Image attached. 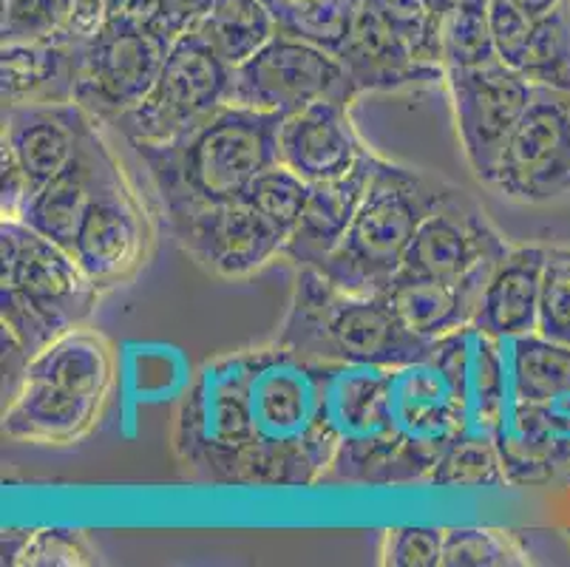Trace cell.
Masks as SVG:
<instances>
[{
  "label": "cell",
  "mask_w": 570,
  "mask_h": 567,
  "mask_svg": "<svg viewBox=\"0 0 570 567\" xmlns=\"http://www.w3.org/2000/svg\"><path fill=\"white\" fill-rule=\"evenodd\" d=\"M324 392L326 363L282 343L219 358L185 398L176 449L225 486H318L335 460Z\"/></svg>",
  "instance_id": "cell-1"
},
{
  "label": "cell",
  "mask_w": 570,
  "mask_h": 567,
  "mask_svg": "<svg viewBox=\"0 0 570 567\" xmlns=\"http://www.w3.org/2000/svg\"><path fill=\"white\" fill-rule=\"evenodd\" d=\"M278 125L282 114L222 102L170 143H137L134 148L151 170L170 216L190 207L242 199L247 185L278 163Z\"/></svg>",
  "instance_id": "cell-2"
},
{
  "label": "cell",
  "mask_w": 570,
  "mask_h": 567,
  "mask_svg": "<svg viewBox=\"0 0 570 567\" xmlns=\"http://www.w3.org/2000/svg\"><path fill=\"white\" fill-rule=\"evenodd\" d=\"M278 343L313 361L395 369L429 358L438 341L409 332L383 293H346L318 267H302Z\"/></svg>",
  "instance_id": "cell-3"
},
{
  "label": "cell",
  "mask_w": 570,
  "mask_h": 567,
  "mask_svg": "<svg viewBox=\"0 0 570 567\" xmlns=\"http://www.w3.org/2000/svg\"><path fill=\"white\" fill-rule=\"evenodd\" d=\"M114 383L102 335L75 326L32 358L3 409V434L23 443L66 446L95 429Z\"/></svg>",
  "instance_id": "cell-4"
},
{
  "label": "cell",
  "mask_w": 570,
  "mask_h": 567,
  "mask_svg": "<svg viewBox=\"0 0 570 567\" xmlns=\"http://www.w3.org/2000/svg\"><path fill=\"white\" fill-rule=\"evenodd\" d=\"M0 258V315L29 358L80 326L95 310L100 287L82 273L69 250L23 222L3 218Z\"/></svg>",
  "instance_id": "cell-5"
},
{
  "label": "cell",
  "mask_w": 570,
  "mask_h": 567,
  "mask_svg": "<svg viewBox=\"0 0 570 567\" xmlns=\"http://www.w3.org/2000/svg\"><path fill=\"white\" fill-rule=\"evenodd\" d=\"M443 199L445 194L429 179L377 159L350 231L318 270L346 293H386L406 262L417 227Z\"/></svg>",
  "instance_id": "cell-6"
},
{
  "label": "cell",
  "mask_w": 570,
  "mask_h": 567,
  "mask_svg": "<svg viewBox=\"0 0 570 567\" xmlns=\"http://www.w3.org/2000/svg\"><path fill=\"white\" fill-rule=\"evenodd\" d=\"M386 366L326 363V423L335 440V460L326 482H401L397 437L389 409Z\"/></svg>",
  "instance_id": "cell-7"
},
{
  "label": "cell",
  "mask_w": 570,
  "mask_h": 567,
  "mask_svg": "<svg viewBox=\"0 0 570 567\" xmlns=\"http://www.w3.org/2000/svg\"><path fill=\"white\" fill-rule=\"evenodd\" d=\"M233 69L196 26L170 43L157 82L142 102L117 119L134 145H163L202 123L227 100Z\"/></svg>",
  "instance_id": "cell-8"
},
{
  "label": "cell",
  "mask_w": 570,
  "mask_h": 567,
  "mask_svg": "<svg viewBox=\"0 0 570 567\" xmlns=\"http://www.w3.org/2000/svg\"><path fill=\"white\" fill-rule=\"evenodd\" d=\"M355 91L338 55L278 31L250 60L233 69L225 102L284 117L318 100L350 106Z\"/></svg>",
  "instance_id": "cell-9"
},
{
  "label": "cell",
  "mask_w": 570,
  "mask_h": 567,
  "mask_svg": "<svg viewBox=\"0 0 570 567\" xmlns=\"http://www.w3.org/2000/svg\"><path fill=\"white\" fill-rule=\"evenodd\" d=\"M170 43L163 35L106 18L91 38L77 40L75 100L100 117L119 119L151 91Z\"/></svg>",
  "instance_id": "cell-10"
},
{
  "label": "cell",
  "mask_w": 570,
  "mask_h": 567,
  "mask_svg": "<svg viewBox=\"0 0 570 567\" xmlns=\"http://www.w3.org/2000/svg\"><path fill=\"white\" fill-rule=\"evenodd\" d=\"M389 409L397 437L401 482L429 480L443 451L463 434V403L432 355L389 372Z\"/></svg>",
  "instance_id": "cell-11"
},
{
  "label": "cell",
  "mask_w": 570,
  "mask_h": 567,
  "mask_svg": "<svg viewBox=\"0 0 570 567\" xmlns=\"http://www.w3.org/2000/svg\"><path fill=\"white\" fill-rule=\"evenodd\" d=\"M491 185L522 205H546L570 194V91L533 86Z\"/></svg>",
  "instance_id": "cell-12"
},
{
  "label": "cell",
  "mask_w": 570,
  "mask_h": 567,
  "mask_svg": "<svg viewBox=\"0 0 570 567\" xmlns=\"http://www.w3.org/2000/svg\"><path fill=\"white\" fill-rule=\"evenodd\" d=\"M465 159L483 182L494 179L508 139L533 97V82L502 60L449 69Z\"/></svg>",
  "instance_id": "cell-13"
},
{
  "label": "cell",
  "mask_w": 570,
  "mask_h": 567,
  "mask_svg": "<svg viewBox=\"0 0 570 567\" xmlns=\"http://www.w3.org/2000/svg\"><path fill=\"white\" fill-rule=\"evenodd\" d=\"M505 244L476 213H465L449 196L423 218L397 278H426L483 295Z\"/></svg>",
  "instance_id": "cell-14"
},
{
  "label": "cell",
  "mask_w": 570,
  "mask_h": 567,
  "mask_svg": "<svg viewBox=\"0 0 570 567\" xmlns=\"http://www.w3.org/2000/svg\"><path fill=\"white\" fill-rule=\"evenodd\" d=\"M168 222L190 256L222 278L256 273L287 244V236L245 199L170 213Z\"/></svg>",
  "instance_id": "cell-15"
},
{
  "label": "cell",
  "mask_w": 570,
  "mask_h": 567,
  "mask_svg": "<svg viewBox=\"0 0 570 567\" xmlns=\"http://www.w3.org/2000/svg\"><path fill=\"white\" fill-rule=\"evenodd\" d=\"M145 236L142 207L111 159L97 176L71 256L97 287H114L139 267Z\"/></svg>",
  "instance_id": "cell-16"
},
{
  "label": "cell",
  "mask_w": 570,
  "mask_h": 567,
  "mask_svg": "<svg viewBox=\"0 0 570 567\" xmlns=\"http://www.w3.org/2000/svg\"><path fill=\"white\" fill-rule=\"evenodd\" d=\"M91 123L80 102H18L7 106L3 159L23 176L29 196L49 185L75 159Z\"/></svg>",
  "instance_id": "cell-17"
},
{
  "label": "cell",
  "mask_w": 570,
  "mask_h": 567,
  "mask_svg": "<svg viewBox=\"0 0 570 567\" xmlns=\"http://www.w3.org/2000/svg\"><path fill=\"white\" fill-rule=\"evenodd\" d=\"M494 440L514 486H546L570 477V392L548 403L508 400Z\"/></svg>",
  "instance_id": "cell-18"
},
{
  "label": "cell",
  "mask_w": 570,
  "mask_h": 567,
  "mask_svg": "<svg viewBox=\"0 0 570 567\" xmlns=\"http://www.w3.org/2000/svg\"><path fill=\"white\" fill-rule=\"evenodd\" d=\"M432 358L449 372L463 403V434L497 437L508 403L502 343L474 324L440 338Z\"/></svg>",
  "instance_id": "cell-19"
},
{
  "label": "cell",
  "mask_w": 570,
  "mask_h": 567,
  "mask_svg": "<svg viewBox=\"0 0 570 567\" xmlns=\"http://www.w3.org/2000/svg\"><path fill=\"white\" fill-rule=\"evenodd\" d=\"M276 154L278 165L315 185L344 176L366 150L357 143L346 102L318 100L284 114L276 134Z\"/></svg>",
  "instance_id": "cell-20"
},
{
  "label": "cell",
  "mask_w": 570,
  "mask_h": 567,
  "mask_svg": "<svg viewBox=\"0 0 570 567\" xmlns=\"http://www.w3.org/2000/svg\"><path fill=\"white\" fill-rule=\"evenodd\" d=\"M375 165V156L364 154L355 168L346 170L338 179L315 182L307 207L302 213V222L287 236L282 256L302 264V267H318L350 231L352 218H355L357 207L370 190Z\"/></svg>",
  "instance_id": "cell-21"
},
{
  "label": "cell",
  "mask_w": 570,
  "mask_h": 567,
  "mask_svg": "<svg viewBox=\"0 0 570 567\" xmlns=\"http://www.w3.org/2000/svg\"><path fill=\"white\" fill-rule=\"evenodd\" d=\"M114 156L100 143L95 128H88L75 159L66 165L63 174H57L49 185H43L38 194L26 199L18 222H23L32 231H38L40 236L71 253V244H75L77 231H80L82 213H86L88 199H91L97 176L102 174V168Z\"/></svg>",
  "instance_id": "cell-22"
},
{
  "label": "cell",
  "mask_w": 570,
  "mask_h": 567,
  "mask_svg": "<svg viewBox=\"0 0 570 567\" xmlns=\"http://www.w3.org/2000/svg\"><path fill=\"white\" fill-rule=\"evenodd\" d=\"M546 247H514L497 262L471 324L505 341L537 332Z\"/></svg>",
  "instance_id": "cell-23"
},
{
  "label": "cell",
  "mask_w": 570,
  "mask_h": 567,
  "mask_svg": "<svg viewBox=\"0 0 570 567\" xmlns=\"http://www.w3.org/2000/svg\"><path fill=\"white\" fill-rule=\"evenodd\" d=\"M338 57L355 88L389 86V82L409 80L412 75L426 71L423 62L414 60L397 26L383 12L377 0H355L350 35Z\"/></svg>",
  "instance_id": "cell-24"
},
{
  "label": "cell",
  "mask_w": 570,
  "mask_h": 567,
  "mask_svg": "<svg viewBox=\"0 0 570 567\" xmlns=\"http://www.w3.org/2000/svg\"><path fill=\"white\" fill-rule=\"evenodd\" d=\"M75 35L29 43H3V100L18 102H69L77 77Z\"/></svg>",
  "instance_id": "cell-25"
},
{
  "label": "cell",
  "mask_w": 570,
  "mask_h": 567,
  "mask_svg": "<svg viewBox=\"0 0 570 567\" xmlns=\"http://www.w3.org/2000/svg\"><path fill=\"white\" fill-rule=\"evenodd\" d=\"M401 324L426 341H440L474 319L480 299L465 287L426 278H395L383 293Z\"/></svg>",
  "instance_id": "cell-26"
},
{
  "label": "cell",
  "mask_w": 570,
  "mask_h": 567,
  "mask_svg": "<svg viewBox=\"0 0 570 567\" xmlns=\"http://www.w3.org/2000/svg\"><path fill=\"white\" fill-rule=\"evenodd\" d=\"M500 343L502 361H505L508 400L548 403L570 392V346L548 341L539 332L505 338Z\"/></svg>",
  "instance_id": "cell-27"
},
{
  "label": "cell",
  "mask_w": 570,
  "mask_h": 567,
  "mask_svg": "<svg viewBox=\"0 0 570 567\" xmlns=\"http://www.w3.org/2000/svg\"><path fill=\"white\" fill-rule=\"evenodd\" d=\"M222 60L236 69L278 35L276 12L269 0H214V7L196 23Z\"/></svg>",
  "instance_id": "cell-28"
},
{
  "label": "cell",
  "mask_w": 570,
  "mask_h": 567,
  "mask_svg": "<svg viewBox=\"0 0 570 567\" xmlns=\"http://www.w3.org/2000/svg\"><path fill=\"white\" fill-rule=\"evenodd\" d=\"M522 75L533 86L570 91V3L553 9L546 18L533 20Z\"/></svg>",
  "instance_id": "cell-29"
},
{
  "label": "cell",
  "mask_w": 570,
  "mask_h": 567,
  "mask_svg": "<svg viewBox=\"0 0 570 567\" xmlns=\"http://www.w3.org/2000/svg\"><path fill=\"white\" fill-rule=\"evenodd\" d=\"M491 0H458L440 20V57L449 69L497 60L489 26Z\"/></svg>",
  "instance_id": "cell-30"
},
{
  "label": "cell",
  "mask_w": 570,
  "mask_h": 567,
  "mask_svg": "<svg viewBox=\"0 0 570 567\" xmlns=\"http://www.w3.org/2000/svg\"><path fill=\"white\" fill-rule=\"evenodd\" d=\"M269 7L276 12L278 31L338 55L350 35L355 0H298V3H269Z\"/></svg>",
  "instance_id": "cell-31"
},
{
  "label": "cell",
  "mask_w": 570,
  "mask_h": 567,
  "mask_svg": "<svg viewBox=\"0 0 570 567\" xmlns=\"http://www.w3.org/2000/svg\"><path fill=\"white\" fill-rule=\"evenodd\" d=\"M429 480L434 486H460V488H485L505 486V468H502L500 449L494 437L460 434L434 466Z\"/></svg>",
  "instance_id": "cell-32"
},
{
  "label": "cell",
  "mask_w": 570,
  "mask_h": 567,
  "mask_svg": "<svg viewBox=\"0 0 570 567\" xmlns=\"http://www.w3.org/2000/svg\"><path fill=\"white\" fill-rule=\"evenodd\" d=\"M309 190H313V185H309L307 179H302L295 170L276 163L269 165V168H264L262 174L247 185L242 199L250 202V205L267 218L269 225L278 227L284 236H289V233L295 231V225L302 222Z\"/></svg>",
  "instance_id": "cell-33"
},
{
  "label": "cell",
  "mask_w": 570,
  "mask_h": 567,
  "mask_svg": "<svg viewBox=\"0 0 570 567\" xmlns=\"http://www.w3.org/2000/svg\"><path fill=\"white\" fill-rule=\"evenodd\" d=\"M3 43L71 35L75 0H3Z\"/></svg>",
  "instance_id": "cell-34"
},
{
  "label": "cell",
  "mask_w": 570,
  "mask_h": 567,
  "mask_svg": "<svg viewBox=\"0 0 570 567\" xmlns=\"http://www.w3.org/2000/svg\"><path fill=\"white\" fill-rule=\"evenodd\" d=\"M537 332L570 346V247L546 250Z\"/></svg>",
  "instance_id": "cell-35"
},
{
  "label": "cell",
  "mask_w": 570,
  "mask_h": 567,
  "mask_svg": "<svg viewBox=\"0 0 570 567\" xmlns=\"http://www.w3.org/2000/svg\"><path fill=\"white\" fill-rule=\"evenodd\" d=\"M522 550L517 548L502 530L491 528H454L445 530L443 565L449 567H491V565H522Z\"/></svg>",
  "instance_id": "cell-36"
},
{
  "label": "cell",
  "mask_w": 570,
  "mask_h": 567,
  "mask_svg": "<svg viewBox=\"0 0 570 567\" xmlns=\"http://www.w3.org/2000/svg\"><path fill=\"white\" fill-rule=\"evenodd\" d=\"M12 565H91V550L77 530H40L9 556Z\"/></svg>",
  "instance_id": "cell-37"
},
{
  "label": "cell",
  "mask_w": 570,
  "mask_h": 567,
  "mask_svg": "<svg viewBox=\"0 0 570 567\" xmlns=\"http://www.w3.org/2000/svg\"><path fill=\"white\" fill-rule=\"evenodd\" d=\"M489 26L491 40H494L497 60L520 71L525 60L528 43H531L533 20L511 3V0H491L489 3Z\"/></svg>",
  "instance_id": "cell-38"
},
{
  "label": "cell",
  "mask_w": 570,
  "mask_h": 567,
  "mask_svg": "<svg viewBox=\"0 0 570 567\" xmlns=\"http://www.w3.org/2000/svg\"><path fill=\"white\" fill-rule=\"evenodd\" d=\"M445 530L438 528H395L383 542V561L395 567H438L443 565Z\"/></svg>",
  "instance_id": "cell-39"
},
{
  "label": "cell",
  "mask_w": 570,
  "mask_h": 567,
  "mask_svg": "<svg viewBox=\"0 0 570 567\" xmlns=\"http://www.w3.org/2000/svg\"><path fill=\"white\" fill-rule=\"evenodd\" d=\"M214 7V0H165V12H168V31L170 38H179L183 31L199 23Z\"/></svg>",
  "instance_id": "cell-40"
},
{
  "label": "cell",
  "mask_w": 570,
  "mask_h": 567,
  "mask_svg": "<svg viewBox=\"0 0 570 567\" xmlns=\"http://www.w3.org/2000/svg\"><path fill=\"white\" fill-rule=\"evenodd\" d=\"M520 12H525L531 20H539L546 18V14H551L553 9H559L564 3V0H511Z\"/></svg>",
  "instance_id": "cell-41"
},
{
  "label": "cell",
  "mask_w": 570,
  "mask_h": 567,
  "mask_svg": "<svg viewBox=\"0 0 570 567\" xmlns=\"http://www.w3.org/2000/svg\"><path fill=\"white\" fill-rule=\"evenodd\" d=\"M454 3H458V0H426V7L432 9L434 18H440V20L445 18V12H449V9H452Z\"/></svg>",
  "instance_id": "cell-42"
},
{
  "label": "cell",
  "mask_w": 570,
  "mask_h": 567,
  "mask_svg": "<svg viewBox=\"0 0 570 567\" xmlns=\"http://www.w3.org/2000/svg\"><path fill=\"white\" fill-rule=\"evenodd\" d=\"M269 3H298V0H269Z\"/></svg>",
  "instance_id": "cell-43"
}]
</instances>
